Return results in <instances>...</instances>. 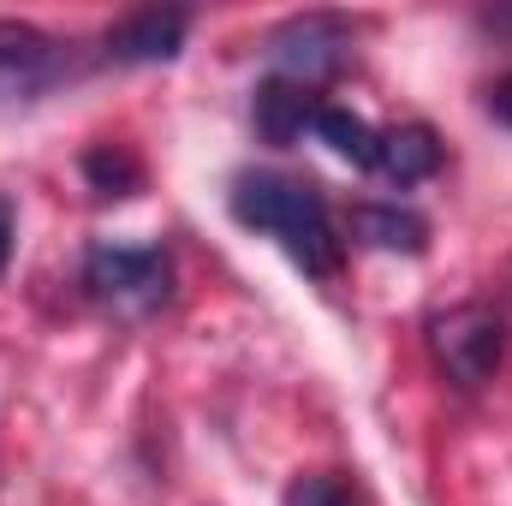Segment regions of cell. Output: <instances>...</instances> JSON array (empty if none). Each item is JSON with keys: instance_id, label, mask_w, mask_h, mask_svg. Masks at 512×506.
Segmentation results:
<instances>
[{"instance_id": "cell-1", "label": "cell", "mask_w": 512, "mask_h": 506, "mask_svg": "<svg viewBox=\"0 0 512 506\" xmlns=\"http://www.w3.org/2000/svg\"><path fill=\"white\" fill-rule=\"evenodd\" d=\"M227 209L239 227H251L262 239H274L280 251L292 256L304 274L316 280H334L346 268V239L328 215V197L310 185V179H292V173H239L233 191H227Z\"/></svg>"}, {"instance_id": "cell-2", "label": "cell", "mask_w": 512, "mask_h": 506, "mask_svg": "<svg viewBox=\"0 0 512 506\" xmlns=\"http://www.w3.org/2000/svg\"><path fill=\"white\" fill-rule=\"evenodd\" d=\"M84 292L114 316H155L173 298V262L155 245H90Z\"/></svg>"}, {"instance_id": "cell-3", "label": "cell", "mask_w": 512, "mask_h": 506, "mask_svg": "<svg viewBox=\"0 0 512 506\" xmlns=\"http://www.w3.org/2000/svg\"><path fill=\"white\" fill-rule=\"evenodd\" d=\"M429 352L459 387H483L507 358V322L489 304H453L429 322Z\"/></svg>"}, {"instance_id": "cell-4", "label": "cell", "mask_w": 512, "mask_h": 506, "mask_svg": "<svg viewBox=\"0 0 512 506\" xmlns=\"http://www.w3.org/2000/svg\"><path fill=\"white\" fill-rule=\"evenodd\" d=\"M78 72L72 48L24 18H0V102H36Z\"/></svg>"}, {"instance_id": "cell-5", "label": "cell", "mask_w": 512, "mask_h": 506, "mask_svg": "<svg viewBox=\"0 0 512 506\" xmlns=\"http://www.w3.org/2000/svg\"><path fill=\"white\" fill-rule=\"evenodd\" d=\"M268 54H274V66H280V78H286V84L316 90L322 78H334V72L352 60V36H346V24H340V18L310 12V18L280 24V30H274V42H268Z\"/></svg>"}, {"instance_id": "cell-6", "label": "cell", "mask_w": 512, "mask_h": 506, "mask_svg": "<svg viewBox=\"0 0 512 506\" xmlns=\"http://www.w3.org/2000/svg\"><path fill=\"white\" fill-rule=\"evenodd\" d=\"M191 36V12L179 6H143V12H126L120 24H108L102 36V54L114 66H161L185 48Z\"/></svg>"}, {"instance_id": "cell-7", "label": "cell", "mask_w": 512, "mask_h": 506, "mask_svg": "<svg viewBox=\"0 0 512 506\" xmlns=\"http://www.w3.org/2000/svg\"><path fill=\"white\" fill-rule=\"evenodd\" d=\"M256 131L268 137V143H304V131H316V114H322V102H316V90H304V84H286V78H268V84H256Z\"/></svg>"}, {"instance_id": "cell-8", "label": "cell", "mask_w": 512, "mask_h": 506, "mask_svg": "<svg viewBox=\"0 0 512 506\" xmlns=\"http://www.w3.org/2000/svg\"><path fill=\"white\" fill-rule=\"evenodd\" d=\"M352 239L370 245V251L423 256L429 251V221L417 209H399V203H358L352 209Z\"/></svg>"}, {"instance_id": "cell-9", "label": "cell", "mask_w": 512, "mask_h": 506, "mask_svg": "<svg viewBox=\"0 0 512 506\" xmlns=\"http://www.w3.org/2000/svg\"><path fill=\"white\" fill-rule=\"evenodd\" d=\"M376 173L393 185H417V179H435L441 173V137L429 126H393L376 143Z\"/></svg>"}, {"instance_id": "cell-10", "label": "cell", "mask_w": 512, "mask_h": 506, "mask_svg": "<svg viewBox=\"0 0 512 506\" xmlns=\"http://www.w3.org/2000/svg\"><path fill=\"white\" fill-rule=\"evenodd\" d=\"M310 137H322L340 161H352V167H376V143H382V131H370L358 114H346V108H328L322 102V114H316V131Z\"/></svg>"}, {"instance_id": "cell-11", "label": "cell", "mask_w": 512, "mask_h": 506, "mask_svg": "<svg viewBox=\"0 0 512 506\" xmlns=\"http://www.w3.org/2000/svg\"><path fill=\"white\" fill-rule=\"evenodd\" d=\"M84 179L96 185V197H131L137 191V161H131L126 149L102 143V149L84 155Z\"/></svg>"}, {"instance_id": "cell-12", "label": "cell", "mask_w": 512, "mask_h": 506, "mask_svg": "<svg viewBox=\"0 0 512 506\" xmlns=\"http://www.w3.org/2000/svg\"><path fill=\"white\" fill-rule=\"evenodd\" d=\"M286 506H358V489L340 471H304L286 483Z\"/></svg>"}, {"instance_id": "cell-13", "label": "cell", "mask_w": 512, "mask_h": 506, "mask_svg": "<svg viewBox=\"0 0 512 506\" xmlns=\"http://www.w3.org/2000/svg\"><path fill=\"white\" fill-rule=\"evenodd\" d=\"M12 233H18V215H12V203L0 197V274H6V262H12Z\"/></svg>"}, {"instance_id": "cell-14", "label": "cell", "mask_w": 512, "mask_h": 506, "mask_svg": "<svg viewBox=\"0 0 512 506\" xmlns=\"http://www.w3.org/2000/svg\"><path fill=\"white\" fill-rule=\"evenodd\" d=\"M489 108H495V120H507L512 126V78H501V84L489 90Z\"/></svg>"}, {"instance_id": "cell-15", "label": "cell", "mask_w": 512, "mask_h": 506, "mask_svg": "<svg viewBox=\"0 0 512 506\" xmlns=\"http://www.w3.org/2000/svg\"><path fill=\"white\" fill-rule=\"evenodd\" d=\"M495 24H501V30H512V12H501V18H495Z\"/></svg>"}]
</instances>
